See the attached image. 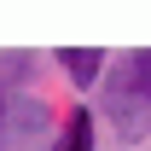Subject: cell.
I'll use <instances>...</instances> for the list:
<instances>
[{"label": "cell", "mask_w": 151, "mask_h": 151, "mask_svg": "<svg viewBox=\"0 0 151 151\" xmlns=\"http://www.w3.org/2000/svg\"><path fill=\"white\" fill-rule=\"evenodd\" d=\"M93 122H99V134H111L116 145H145L151 139V93H134V87H122V81H99L93 87Z\"/></svg>", "instance_id": "obj_1"}, {"label": "cell", "mask_w": 151, "mask_h": 151, "mask_svg": "<svg viewBox=\"0 0 151 151\" xmlns=\"http://www.w3.org/2000/svg\"><path fill=\"white\" fill-rule=\"evenodd\" d=\"M58 128V105L47 93H6V116H0V151H47Z\"/></svg>", "instance_id": "obj_2"}, {"label": "cell", "mask_w": 151, "mask_h": 151, "mask_svg": "<svg viewBox=\"0 0 151 151\" xmlns=\"http://www.w3.org/2000/svg\"><path fill=\"white\" fill-rule=\"evenodd\" d=\"M52 64H58V76L70 81V93L81 99V93H93L99 81H105L111 52H105V47H58V52H52Z\"/></svg>", "instance_id": "obj_3"}, {"label": "cell", "mask_w": 151, "mask_h": 151, "mask_svg": "<svg viewBox=\"0 0 151 151\" xmlns=\"http://www.w3.org/2000/svg\"><path fill=\"white\" fill-rule=\"evenodd\" d=\"M47 151H99V122H93V111L81 99L70 111H58V128H52V145Z\"/></svg>", "instance_id": "obj_4"}, {"label": "cell", "mask_w": 151, "mask_h": 151, "mask_svg": "<svg viewBox=\"0 0 151 151\" xmlns=\"http://www.w3.org/2000/svg\"><path fill=\"white\" fill-rule=\"evenodd\" d=\"M105 76H111V81H122V87H134V93H151V47H128V52H111Z\"/></svg>", "instance_id": "obj_5"}, {"label": "cell", "mask_w": 151, "mask_h": 151, "mask_svg": "<svg viewBox=\"0 0 151 151\" xmlns=\"http://www.w3.org/2000/svg\"><path fill=\"white\" fill-rule=\"evenodd\" d=\"M35 70H41V52L6 47V52H0V93H29V87H35Z\"/></svg>", "instance_id": "obj_6"}, {"label": "cell", "mask_w": 151, "mask_h": 151, "mask_svg": "<svg viewBox=\"0 0 151 151\" xmlns=\"http://www.w3.org/2000/svg\"><path fill=\"white\" fill-rule=\"evenodd\" d=\"M0 116H6V93H0Z\"/></svg>", "instance_id": "obj_7"}]
</instances>
